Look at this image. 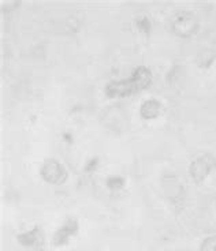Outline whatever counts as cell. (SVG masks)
I'll return each mask as SVG.
<instances>
[{
	"label": "cell",
	"mask_w": 216,
	"mask_h": 251,
	"mask_svg": "<svg viewBox=\"0 0 216 251\" xmlns=\"http://www.w3.org/2000/svg\"><path fill=\"white\" fill-rule=\"evenodd\" d=\"M152 81V71L145 66H140V67L134 69L133 74L127 79L108 82L104 88V92L111 99L129 97V96H134V94L145 90L146 88H149Z\"/></svg>",
	"instance_id": "1"
},
{
	"label": "cell",
	"mask_w": 216,
	"mask_h": 251,
	"mask_svg": "<svg viewBox=\"0 0 216 251\" xmlns=\"http://www.w3.org/2000/svg\"><path fill=\"white\" fill-rule=\"evenodd\" d=\"M216 170V156L212 153H201L194 157L189 164V175L193 182L204 183L207 177Z\"/></svg>",
	"instance_id": "2"
},
{
	"label": "cell",
	"mask_w": 216,
	"mask_h": 251,
	"mask_svg": "<svg viewBox=\"0 0 216 251\" xmlns=\"http://www.w3.org/2000/svg\"><path fill=\"white\" fill-rule=\"evenodd\" d=\"M171 29L178 37L189 38L197 33L198 21L193 13L179 11L172 17Z\"/></svg>",
	"instance_id": "3"
},
{
	"label": "cell",
	"mask_w": 216,
	"mask_h": 251,
	"mask_svg": "<svg viewBox=\"0 0 216 251\" xmlns=\"http://www.w3.org/2000/svg\"><path fill=\"white\" fill-rule=\"evenodd\" d=\"M40 175L43 177V180L51 184H63L67 180V170L64 168L62 163H59L56 158H48L45 160L41 170H40Z\"/></svg>",
	"instance_id": "4"
},
{
	"label": "cell",
	"mask_w": 216,
	"mask_h": 251,
	"mask_svg": "<svg viewBox=\"0 0 216 251\" xmlns=\"http://www.w3.org/2000/svg\"><path fill=\"white\" fill-rule=\"evenodd\" d=\"M77 232H78V221L74 217H69L54 235V245L59 247L66 246L70 242L71 238L76 236Z\"/></svg>",
	"instance_id": "5"
},
{
	"label": "cell",
	"mask_w": 216,
	"mask_h": 251,
	"mask_svg": "<svg viewBox=\"0 0 216 251\" xmlns=\"http://www.w3.org/2000/svg\"><path fill=\"white\" fill-rule=\"evenodd\" d=\"M164 112V107L162 104V101L156 100V99H149L145 100L140 107V115L142 119L145 120H153L156 118L162 116Z\"/></svg>",
	"instance_id": "6"
},
{
	"label": "cell",
	"mask_w": 216,
	"mask_h": 251,
	"mask_svg": "<svg viewBox=\"0 0 216 251\" xmlns=\"http://www.w3.org/2000/svg\"><path fill=\"white\" fill-rule=\"evenodd\" d=\"M40 239H41V231H40L38 226H34L29 232L18 235V242L25 247H32V246L40 242Z\"/></svg>",
	"instance_id": "7"
},
{
	"label": "cell",
	"mask_w": 216,
	"mask_h": 251,
	"mask_svg": "<svg viewBox=\"0 0 216 251\" xmlns=\"http://www.w3.org/2000/svg\"><path fill=\"white\" fill-rule=\"evenodd\" d=\"M125 184H126V180L122 176H109L107 180H106V186L109 190H112V191L121 190V188L125 187Z\"/></svg>",
	"instance_id": "8"
},
{
	"label": "cell",
	"mask_w": 216,
	"mask_h": 251,
	"mask_svg": "<svg viewBox=\"0 0 216 251\" xmlns=\"http://www.w3.org/2000/svg\"><path fill=\"white\" fill-rule=\"evenodd\" d=\"M200 251H216V233H211L201 240Z\"/></svg>",
	"instance_id": "9"
},
{
	"label": "cell",
	"mask_w": 216,
	"mask_h": 251,
	"mask_svg": "<svg viewBox=\"0 0 216 251\" xmlns=\"http://www.w3.org/2000/svg\"><path fill=\"white\" fill-rule=\"evenodd\" d=\"M137 25L140 27V30L145 31V33H149V30H151V22H149V19L146 18V17H141L137 21Z\"/></svg>",
	"instance_id": "10"
},
{
	"label": "cell",
	"mask_w": 216,
	"mask_h": 251,
	"mask_svg": "<svg viewBox=\"0 0 216 251\" xmlns=\"http://www.w3.org/2000/svg\"><path fill=\"white\" fill-rule=\"evenodd\" d=\"M96 165H97V158H92L89 161V164L86 165V171L89 172V171H93L96 168Z\"/></svg>",
	"instance_id": "11"
},
{
	"label": "cell",
	"mask_w": 216,
	"mask_h": 251,
	"mask_svg": "<svg viewBox=\"0 0 216 251\" xmlns=\"http://www.w3.org/2000/svg\"><path fill=\"white\" fill-rule=\"evenodd\" d=\"M215 205H216V202H215Z\"/></svg>",
	"instance_id": "12"
}]
</instances>
